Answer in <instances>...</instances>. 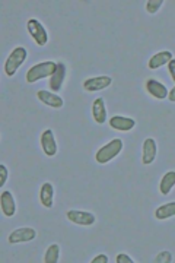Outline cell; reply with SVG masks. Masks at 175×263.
I'll list each match as a JSON object with an SVG mask.
<instances>
[{
    "label": "cell",
    "mask_w": 175,
    "mask_h": 263,
    "mask_svg": "<svg viewBox=\"0 0 175 263\" xmlns=\"http://www.w3.org/2000/svg\"><path fill=\"white\" fill-rule=\"evenodd\" d=\"M172 59H174L172 53H171L169 50H164V51H159V53H156L155 56H152V57L149 59V63H148V65H149V69L156 70V69L162 67L164 65H168Z\"/></svg>",
    "instance_id": "obj_15"
},
{
    "label": "cell",
    "mask_w": 175,
    "mask_h": 263,
    "mask_svg": "<svg viewBox=\"0 0 175 263\" xmlns=\"http://www.w3.org/2000/svg\"><path fill=\"white\" fill-rule=\"evenodd\" d=\"M8 167L5 164H0V187L5 186V183L8 181Z\"/></svg>",
    "instance_id": "obj_23"
},
{
    "label": "cell",
    "mask_w": 175,
    "mask_h": 263,
    "mask_svg": "<svg viewBox=\"0 0 175 263\" xmlns=\"http://www.w3.org/2000/svg\"><path fill=\"white\" fill-rule=\"evenodd\" d=\"M35 237H37V231L31 228V227H23V228L12 231L11 235H9V243L11 244L28 243V241H33Z\"/></svg>",
    "instance_id": "obj_6"
},
{
    "label": "cell",
    "mask_w": 175,
    "mask_h": 263,
    "mask_svg": "<svg viewBox=\"0 0 175 263\" xmlns=\"http://www.w3.org/2000/svg\"><path fill=\"white\" fill-rule=\"evenodd\" d=\"M26 57H28V51H26L25 47L13 48L9 57H8V60L5 62V73H6V76H13L18 72V69L23 65Z\"/></svg>",
    "instance_id": "obj_2"
},
{
    "label": "cell",
    "mask_w": 175,
    "mask_h": 263,
    "mask_svg": "<svg viewBox=\"0 0 175 263\" xmlns=\"http://www.w3.org/2000/svg\"><path fill=\"white\" fill-rule=\"evenodd\" d=\"M65 77H66V65L65 63H62V62H59L57 63V69H55V72L51 75L50 77V89H51V92H59L62 87H63V82H65Z\"/></svg>",
    "instance_id": "obj_13"
},
{
    "label": "cell",
    "mask_w": 175,
    "mask_h": 263,
    "mask_svg": "<svg viewBox=\"0 0 175 263\" xmlns=\"http://www.w3.org/2000/svg\"><path fill=\"white\" fill-rule=\"evenodd\" d=\"M175 217V200L172 202H166L162 206L155 211V218L162 221V219H168Z\"/></svg>",
    "instance_id": "obj_18"
},
{
    "label": "cell",
    "mask_w": 175,
    "mask_h": 263,
    "mask_svg": "<svg viewBox=\"0 0 175 263\" xmlns=\"http://www.w3.org/2000/svg\"><path fill=\"white\" fill-rule=\"evenodd\" d=\"M60 257V246L59 244H51L48 246L47 252L44 254V262L45 263H57Z\"/></svg>",
    "instance_id": "obj_20"
},
{
    "label": "cell",
    "mask_w": 175,
    "mask_h": 263,
    "mask_svg": "<svg viewBox=\"0 0 175 263\" xmlns=\"http://www.w3.org/2000/svg\"><path fill=\"white\" fill-rule=\"evenodd\" d=\"M146 89H148V92L152 95L153 98L156 99L168 98V94H169L164 84L156 81V79H148L146 81Z\"/></svg>",
    "instance_id": "obj_12"
},
{
    "label": "cell",
    "mask_w": 175,
    "mask_h": 263,
    "mask_svg": "<svg viewBox=\"0 0 175 263\" xmlns=\"http://www.w3.org/2000/svg\"><path fill=\"white\" fill-rule=\"evenodd\" d=\"M164 5V0H148L146 2V11L151 15H155Z\"/></svg>",
    "instance_id": "obj_21"
},
{
    "label": "cell",
    "mask_w": 175,
    "mask_h": 263,
    "mask_svg": "<svg viewBox=\"0 0 175 263\" xmlns=\"http://www.w3.org/2000/svg\"><path fill=\"white\" fill-rule=\"evenodd\" d=\"M92 117L98 124H104L105 120H107V109H105V101H104L102 97H98L94 101V104H92Z\"/></svg>",
    "instance_id": "obj_16"
},
{
    "label": "cell",
    "mask_w": 175,
    "mask_h": 263,
    "mask_svg": "<svg viewBox=\"0 0 175 263\" xmlns=\"http://www.w3.org/2000/svg\"><path fill=\"white\" fill-rule=\"evenodd\" d=\"M155 263H171L172 262V254L171 252H168V250H164V252L158 253L156 254V257H155Z\"/></svg>",
    "instance_id": "obj_22"
},
{
    "label": "cell",
    "mask_w": 175,
    "mask_h": 263,
    "mask_svg": "<svg viewBox=\"0 0 175 263\" xmlns=\"http://www.w3.org/2000/svg\"><path fill=\"white\" fill-rule=\"evenodd\" d=\"M123 149V141L121 139H112L111 142L105 143L102 148H99L98 152L95 155V161L98 164H107L112 161Z\"/></svg>",
    "instance_id": "obj_3"
},
{
    "label": "cell",
    "mask_w": 175,
    "mask_h": 263,
    "mask_svg": "<svg viewBox=\"0 0 175 263\" xmlns=\"http://www.w3.org/2000/svg\"><path fill=\"white\" fill-rule=\"evenodd\" d=\"M57 69V62H41L38 65H34L28 72H26V82L28 84H35L45 77H51V75Z\"/></svg>",
    "instance_id": "obj_1"
},
{
    "label": "cell",
    "mask_w": 175,
    "mask_h": 263,
    "mask_svg": "<svg viewBox=\"0 0 175 263\" xmlns=\"http://www.w3.org/2000/svg\"><path fill=\"white\" fill-rule=\"evenodd\" d=\"M0 206H2V212L5 217L11 218L16 212V203H15V197L9 190H5L0 196Z\"/></svg>",
    "instance_id": "obj_11"
},
{
    "label": "cell",
    "mask_w": 175,
    "mask_h": 263,
    "mask_svg": "<svg viewBox=\"0 0 175 263\" xmlns=\"http://www.w3.org/2000/svg\"><path fill=\"white\" fill-rule=\"evenodd\" d=\"M112 84V79L109 76H95L89 77L83 82V89L88 92H97L108 88Z\"/></svg>",
    "instance_id": "obj_7"
},
{
    "label": "cell",
    "mask_w": 175,
    "mask_h": 263,
    "mask_svg": "<svg viewBox=\"0 0 175 263\" xmlns=\"http://www.w3.org/2000/svg\"><path fill=\"white\" fill-rule=\"evenodd\" d=\"M175 186V171H168L164 177L161 178V185H159V192L166 196L169 195V192L172 190V187Z\"/></svg>",
    "instance_id": "obj_19"
},
{
    "label": "cell",
    "mask_w": 175,
    "mask_h": 263,
    "mask_svg": "<svg viewBox=\"0 0 175 263\" xmlns=\"http://www.w3.org/2000/svg\"><path fill=\"white\" fill-rule=\"evenodd\" d=\"M108 262V256L107 254H98V256H95L91 263H107Z\"/></svg>",
    "instance_id": "obj_25"
},
{
    "label": "cell",
    "mask_w": 175,
    "mask_h": 263,
    "mask_svg": "<svg viewBox=\"0 0 175 263\" xmlns=\"http://www.w3.org/2000/svg\"><path fill=\"white\" fill-rule=\"evenodd\" d=\"M37 97L38 99L44 102L45 106L51 107V109H62L65 106V101L62 97H59L55 92H50V91H45V89H41L37 92Z\"/></svg>",
    "instance_id": "obj_8"
},
{
    "label": "cell",
    "mask_w": 175,
    "mask_h": 263,
    "mask_svg": "<svg viewBox=\"0 0 175 263\" xmlns=\"http://www.w3.org/2000/svg\"><path fill=\"white\" fill-rule=\"evenodd\" d=\"M156 152H158V146H156V141L153 138H148L144 139L142 148V163L144 165H151L156 158Z\"/></svg>",
    "instance_id": "obj_10"
},
{
    "label": "cell",
    "mask_w": 175,
    "mask_h": 263,
    "mask_svg": "<svg viewBox=\"0 0 175 263\" xmlns=\"http://www.w3.org/2000/svg\"><path fill=\"white\" fill-rule=\"evenodd\" d=\"M168 99H169L171 102H175V87L169 91V94H168Z\"/></svg>",
    "instance_id": "obj_27"
},
{
    "label": "cell",
    "mask_w": 175,
    "mask_h": 263,
    "mask_svg": "<svg viewBox=\"0 0 175 263\" xmlns=\"http://www.w3.org/2000/svg\"><path fill=\"white\" fill-rule=\"evenodd\" d=\"M67 219L76 225H82V227H91L95 224V215L92 212H88V211H77V209H70L67 211L66 214Z\"/></svg>",
    "instance_id": "obj_5"
},
{
    "label": "cell",
    "mask_w": 175,
    "mask_h": 263,
    "mask_svg": "<svg viewBox=\"0 0 175 263\" xmlns=\"http://www.w3.org/2000/svg\"><path fill=\"white\" fill-rule=\"evenodd\" d=\"M26 28H28V33L33 37V40L37 43V45L44 47L48 43V33H47L45 27L38 19H30L26 23Z\"/></svg>",
    "instance_id": "obj_4"
},
{
    "label": "cell",
    "mask_w": 175,
    "mask_h": 263,
    "mask_svg": "<svg viewBox=\"0 0 175 263\" xmlns=\"http://www.w3.org/2000/svg\"><path fill=\"white\" fill-rule=\"evenodd\" d=\"M41 148H43L44 153L47 156H54L57 153V143H55L54 133L51 129H47V130L43 132L41 135Z\"/></svg>",
    "instance_id": "obj_9"
},
{
    "label": "cell",
    "mask_w": 175,
    "mask_h": 263,
    "mask_svg": "<svg viewBox=\"0 0 175 263\" xmlns=\"http://www.w3.org/2000/svg\"><path fill=\"white\" fill-rule=\"evenodd\" d=\"M109 126L119 132H130L136 126V120L131 117H123V116H114L109 119Z\"/></svg>",
    "instance_id": "obj_14"
},
{
    "label": "cell",
    "mask_w": 175,
    "mask_h": 263,
    "mask_svg": "<svg viewBox=\"0 0 175 263\" xmlns=\"http://www.w3.org/2000/svg\"><path fill=\"white\" fill-rule=\"evenodd\" d=\"M168 70H169V73H171V77H172V81L175 82V59H172L169 63H168Z\"/></svg>",
    "instance_id": "obj_26"
},
{
    "label": "cell",
    "mask_w": 175,
    "mask_h": 263,
    "mask_svg": "<svg viewBox=\"0 0 175 263\" xmlns=\"http://www.w3.org/2000/svg\"><path fill=\"white\" fill-rule=\"evenodd\" d=\"M115 262L117 263H134V260L131 259L129 254L120 253V254H117V257H115Z\"/></svg>",
    "instance_id": "obj_24"
},
{
    "label": "cell",
    "mask_w": 175,
    "mask_h": 263,
    "mask_svg": "<svg viewBox=\"0 0 175 263\" xmlns=\"http://www.w3.org/2000/svg\"><path fill=\"white\" fill-rule=\"evenodd\" d=\"M53 197H54V186L51 183H44L40 190V202L44 208H53Z\"/></svg>",
    "instance_id": "obj_17"
}]
</instances>
